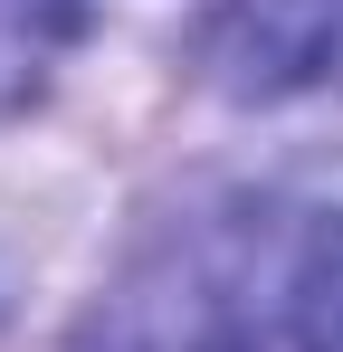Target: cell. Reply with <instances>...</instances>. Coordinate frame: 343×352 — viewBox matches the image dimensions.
Listing matches in <instances>:
<instances>
[{
	"label": "cell",
	"instance_id": "obj_1",
	"mask_svg": "<svg viewBox=\"0 0 343 352\" xmlns=\"http://www.w3.org/2000/svg\"><path fill=\"white\" fill-rule=\"evenodd\" d=\"M286 343L343 352V219H324L295 248V267H286Z\"/></svg>",
	"mask_w": 343,
	"mask_h": 352
},
{
	"label": "cell",
	"instance_id": "obj_2",
	"mask_svg": "<svg viewBox=\"0 0 343 352\" xmlns=\"http://www.w3.org/2000/svg\"><path fill=\"white\" fill-rule=\"evenodd\" d=\"M67 29H76V0H0V105L39 86V67Z\"/></svg>",
	"mask_w": 343,
	"mask_h": 352
}]
</instances>
